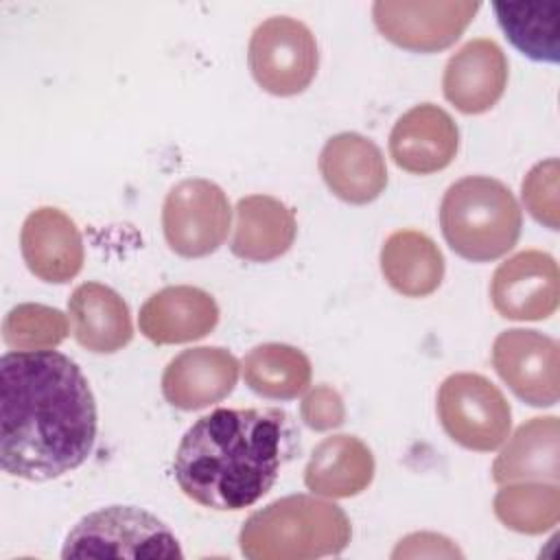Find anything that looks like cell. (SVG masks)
I'll return each mask as SVG.
<instances>
[{
	"label": "cell",
	"mask_w": 560,
	"mask_h": 560,
	"mask_svg": "<svg viewBox=\"0 0 560 560\" xmlns=\"http://www.w3.org/2000/svg\"><path fill=\"white\" fill-rule=\"evenodd\" d=\"M96 400L81 368L57 350L0 359V464L11 477L50 481L79 468L96 442Z\"/></svg>",
	"instance_id": "cell-1"
},
{
	"label": "cell",
	"mask_w": 560,
	"mask_h": 560,
	"mask_svg": "<svg viewBox=\"0 0 560 560\" xmlns=\"http://www.w3.org/2000/svg\"><path fill=\"white\" fill-rule=\"evenodd\" d=\"M291 453L287 416L280 409H214L179 440L173 477L195 503L236 512L262 499Z\"/></svg>",
	"instance_id": "cell-2"
},
{
	"label": "cell",
	"mask_w": 560,
	"mask_h": 560,
	"mask_svg": "<svg viewBox=\"0 0 560 560\" xmlns=\"http://www.w3.org/2000/svg\"><path fill=\"white\" fill-rule=\"evenodd\" d=\"M350 538V518L337 503L317 494H289L243 523L238 547L249 560H311L341 553Z\"/></svg>",
	"instance_id": "cell-3"
},
{
	"label": "cell",
	"mask_w": 560,
	"mask_h": 560,
	"mask_svg": "<svg viewBox=\"0 0 560 560\" xmlns=\"http://www.w3.org/2000/svg\"><path fill=\"white\" fill-rule=\"evenodd\" d=\"M440 228L448 247L470 260L505 256L518 241L523 212L512 190L488 175H468L451 184L440 203Z\"/></svg>",
	"instance_id": "cell-4"
},
{
	"label": "cell",
	"mask_w": 560,
	"mask_h": 560,
	"mask_svg": "<svg viewBox=\"0 0 560 560\" xmlns=\"http://www.w3.org/2000/svg\"><path fill=\"white\" fill-rule=\"evenodd\" d=\"M63 558H182L175 534L133 505H109L83 516L66 536Z\"/></svg>",
	"instance_id": "cell-5"
},
{
	"label": "cell",
	"mask_w": 560,
	"mask_h": 560,
	"mask_svg": "<svg viewBox=\"0 0 560 560\" xmlns=\"http://www.w3.org/2000/svg\"><path fill=\"white\" fill-rule=\"evenodd\" d=\"M438 418L455 444L479 453L499 448L512 429V409L503 392L472 372H455L442 381Z\"/></svg>",
	"instance_id": "cell-6"
},
{
	"label": "cell",
	"mask_w": 560,
	"mask_h": 560,
	"mask_svg": "<svg viewBox=\"0 0 560 560\" xmlns=\"http://www.w3.org/2000/svg\"><path fill=\"white\" fill-rule=\"evenodd\" d=\"M247 63L254 81L273 96L304 92L317 74L319 50L313 31L289 15L260 22L247 46Z\"/></svg>",
	"instance_id": "cell-7"
},
{
	"label": "cell",
	"mask_w": 560,
	"mask_h": 560,
	"mask_svg": "<svg viewBox=\"0 0 560 560\" xmlns=\"http://www.w3.org/2000/svg\"><path fill=\"white\" fill-rule=\"evenodd\" d=\"M232 208L221 186L192 177L175 184L162 206V232L171 252L203 258L217 252L230 232Z\"/></svg>",
	"instance_id": "cell-8"
},
{
	"label": "cell",
	"mask_w": 560,
	"mask_h": 560,
	"mask_svg": "<svg viewBox=\"0 0 560 560\" xmlns=\"http://www.w3.org/2000/svg\"><path fill=\"white\" fill-rule=\"evenodd\" d=\"M479 9L472 0H376L372 20L392 44L411 52H438L462 37Z\"/></svg>",
	"instance_id": "cell-9"
},
{
	"label": "cell",
	"mask_w": 560,
	"mask_h": 560,
	"mask_svg": "<svg viewBox=\"0 0 560 560\" xmlns=\"http://www.w3.org/2000/svg\"><path fill=\"white\" fill-rule=\"evenodd\" d=\"M492 365L501 381L532 407L558 402L560 348L549 335L529 328H510L492 343Z\"/></svg>",
	"instance_id": "cell-10"
},
{
	"label": "cell",
	"mask_w": 560,
	"mask_h": 560,
	"mask_svg": "<svg viewBox=\"0 0 560 560\" xmlns=\"http://www.w3.org/2000/svg\"><path fill=\"white\" fill-rule=\"evenodd\" d=\"M494 311L514 322H538L556 313L560 302V273L553 256L525 249L503 260L490 280Z\"/></svg>",
	"instance_id": "cell-11"
},
{
	"label": "cell",
	"mask_w": 560,
	"mask_h": 560,
	"mask_svg": "<svg viewBox=\"0 0 560 560\" xmlns=\"http://www.w3.org/2000/svg\"><path fill=\"white\" fill-rule=\"evenodd\" d=\"M238 370L236 357L225 348H188L168 361L162 374V394L175 409H206L234 392Z\"/></svg>",
	"instance_id": "cell-12"
},
{
	"label": "cell",
	"mask_w": 560,
	"mask_h": 560,
	"mask_svg": "<svg viewBox=\"0 0 560 560\" xmlns=\"http://www.w3.org/2000/svg\"><path fill=\"white\" fill-rule=\"evenodd\" d=\"M459 149V129L451 114L433 103L413 105L389 133L394 164L413 175H431L446 168Z\"/></svg>",
	"instance_id": "cell-13"
},
{
	"label": "cell",
	"mask_w": 560,
	"mask_h": 560,
	"mask_svg": "<svg viewBox=\"0 0 560 560\" xmlns=\"http://www.w3.org/2000/svg\"><path fill=\"white\" fill-rule=\"evenodd\" d=\"M20 249L28 271L50 284L70 282L85 260L77 223L52 206H42L24 219Z\"/></svg>",
	"instance_id": "cell-14"
},
{
	"label": "cell",
	"mask_w": 560,
	"mask_h": 560,
	"mask_svg": "<svg viewBox=\"0 0 560 560\" xmlns=\"http://www.w3.org/2000/svg\"><path fill=\"white\" fill-rule=\"evenodd\" d=\"M508 85V57L488 37L466 42L451 55L442 77L446 101L462 114H483L492 109Z\"/></svg>",
	"instance_id": "cell-15"
},
{
	"label": "cell",
	"mask_w": 560,
	"mask_h": 560,
	"mask_svg": "<svg viewBox=\"0 0 560 560\" xmlns=\"http://www.w3.org/2000/svg\"><path fill=\"white\" fill-rule=\"evenodd\" d=\"M319 173L335 197L354 206L378 199L387 186L381 149L354 131H341L326 140L319 153Z\"/></svg>",
	"instance_id": "cell-16"
},
{
	"label": "cell",
	"mask_w": 560,
	"mask_h": 560,
	"mask_svg": "<svg viewBox=\"0 0 560 560\" xmlns=\"http://www.w3.org/2000/svg\"><path fill=\"white\" fill-rule=\"evenodd\" d=\"M219 324V306L214 298L190 284L164 287L153 293L140 308V332L158 343H188L203 339Z\"/></svg>",
	"instance_id": "cell-17"
},
{
	"label": "cell",
	"mask_w": 560,
	"mask_h": 560,
	"mask_svg": "<svg viewBox=\"0 0 560 560\" xmlns=\"http://www.w3.org/2000/svg\"><path fill=\"white\" fill-rule=\"evenodd\" d=\"M293 210L271 195L241 197L234 208L230 249L247 262H269L287 254L295 241Z\"/></svg>",
	"instance_id": "cell-18"
},
{
	"label": "cell",
	"mask_w": 560,
	"mask_h": 560,
	"mask_svg": "<svg viewBox=\"0 0 560 560\" xmlns=\"http://www.w3.org/2000/svg\"><path fill=\"white\" fill-rule=\"evenodd\" d=\"M68 315L77 343L90 352H118L133 337L127 302L101 282L79 284L68 300Z\"/></svg>",
	"instance_id": "cell-19"
},
{
	"label": "cell",
	"mask_w": 560,
	"mask_h": 560,
	"mask_svg": "<svg viewBox=\"0 0 560 560\" xmlns=\"http://www.w3.org/2000/svg\"><path fill=\"white\" fill-rule=\"evenodd\" d=\"M374 479V455L357 435L339 433L322 440L304 468V483L326 499L361 494Z\"/></svg>",
	"instance_id": "cell-20"
},
{
	"label": "cell",
	"mask_w": 560,
	"mask_h": 560,
	"mask_svg": "<svg viewBox=\"0 0 560 560\" xmlns=\"http://www.w3.org/2000/svg\"><path fill=\"white\" fill-rule=\"evenodd\" d=\"M560 470V422L538 416L523 422L492 464V481H553Z\"/></svg>",
	"instance_id": "cell-21"
},
{
	"label": "cell",
	"mask_w": 560,
	"mask_h": 560,
	"mask_svg": "<svg viewBox=\"0 0 560 560\" xmlns=\"http://www.w3.org/2000/svg\"><path fill=\"white\" fill-rule=\"evenodd\" d=\"M385 282L405 298H427L444 280V256L420 230H396L381 247Z\"/></svg>",
	"instance_id": "cell-22"
},
{
	"label": "cell",
	"mask_w": 560,
	"mask_h": 560,
	"mask_svg": "<svg viewBox=\"0 0 560 560\" xmlns=\"http://www.w3.org/2000/svg\"><path fill=\"white\" fill-rule=\"evenodd\" d=\"M308 357L289 343H260L243 359L245 385L269 400H291L311 385Z\"/></svg>",
	"instance_id": "cell-23"
},
{
	"label": "cell",
	"mask_w": 560,
	"mask_h": 560,
	"mask_svg": "<svg viewBox=\"0 0 560 560\" xmlns=\"http://www.w3.org/2000/svg\"><path fill=\"white\" fill-rule=\"evenodd\" d=\"M497 22L525 57L556 63L560 59V4L494 2Z\"/></svg>",
	"instance_id": "cell-24"
},
{
	"label": "cell",
	"mask_w": 560,
	"mask_h": 560,
	"mask_svg": "<svg viewBox=\"0 0 560 560\" xmlns=\"http://www.w3.org/2000/svg\"><path fill=\"white\" fill-rule=\"evenodd\" d=\"M497 518L518 534H542L560 518V488L553 481L503 483L492 501Z\"/></svg>",
	"instance_id": "cell-25"
},
{
	"label": "cell",
	"mask_w": 560,
	"mask_h": 560,
	"mask_svg": "<svg viewBox=\"0 0 560 560\" xmlns=\"http://www.w3.org/2000/svg\"><path fill=\"white\" fill-rule=\"evenodd\" d=\"M68 332V317L46 304H18L2 322V339L13 350H52Z\"/></svg>",
	"instance_id": "cell-26"
},
{
	"label": "cell",
	"mask_w": 560,
	"mask_h": 560,
	"mask_svg": "<svg viewBox=\"0 0 560 560\" xmlns=\"http://www.w3.org/2000/svg\"><path fill=\"white\" fill-rule=\"evenodd\" d=\"M560 164L556 158L538 162L521 184V197L527 212L549 230L560 223Z\"/></svg>",
	"instance_id": "cell-27"
},
{
	"label": "cell",
	"mask_w": 560,
	"mask_h": 560,
	"mask_svg": "<svg viewBox=\"0 0 560 560\" xmlns=\"http://www.w3.org/2000/svg\"><path fill=\"white\" fill-rule=\"evenodd\" d=\"M300 416L313 431H330L343 424L346 407L341 396L330 385L322 383L306 392L300 405Z\"/></svg>",
	"instance_id": "cell-28"
},
{
	"label": "cell",
	"mask_w": 560,
	"mask_h": 560,
	"mask_svg": "<svg viewBox=\"0 0 560 560\" xmlns=\"http://www.w3.org/2000/svg\"><path fill=\"white\" fill-rule=\"evenodd\" d=\"M416 536L422 542V547L407 536V538H402L398 542V547L394 549L392 558H400V556H405V558H418V556H462V551L457 547H453L451 540L440 536V534L422 532V534H416Z\"/></svg>",
	"instance_id": "cell-29"
}]
</instances>
